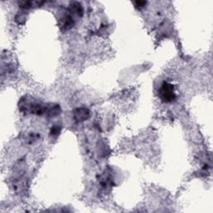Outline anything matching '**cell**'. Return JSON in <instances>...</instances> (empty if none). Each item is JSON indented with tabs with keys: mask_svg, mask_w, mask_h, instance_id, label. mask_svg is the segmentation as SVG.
<instances>
[{
	"mask_svg": "<svg viewBox=\"0 0 213 213\" xmlns=\"http://www.w3.org/2000/svg\"><path fill=\"white\" fill-rule=\"evenodd\" d=\"M160 98L165 102H170L175 99L176 95L174 93V86L169 82H163L159 90Z\"/></svg>",
	"mask_w": 213,
	"mask_h": 213,
	"instance_id": "1",
	"label": "cell"
},
{
	"mask_svg": "<svg viewBox=\"0 0 213 213\" xmlns=\"http://www.w3.org/2000/svg\"><path fill=\"white\" fill-rule=\"evenodd\" d=\"M89 117V112L86 108H79L75 112V118L78 121H84Z\"/></svg>",
	"mask_w": 213,
	"mask_h": 213,
	"instance_id": "2",
	"label": "cell"
},
{
	"mask_svg": "<svg viewBox=\"0 0 213 213\" xmlns=\"http://www.w3.org/2000/svg\"><path fill=\"white\" fill-rule=\"evenodd\" d=\"M60 133V128L58 126H54L52 128V131H51V134L52 135H57Z\"/></svg>",
	"mask_w": 213,
	"mask_h": 213,
	"instance_id": "3",
	"label": "cell"
},
{
	"mask_svg": "<svg viewBox=\"0 0 213 213\" xmlns=\"http://www.w3.org/2000/svg\"><path fill=\"white\" fill-rule=\"evenodd\" d=\"M146 3V2H144V1H138V2H136L137 7H143V5H145Z\"/></svg>",
	"mask_w": 213,
	"mask_h": 213,
	"instance_id": "4",
	"label": "cell"
}]
</instances>
